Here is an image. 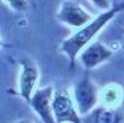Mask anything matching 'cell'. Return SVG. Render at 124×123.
Wrapping results in <instances>:
<instances>
[{
	"instance_id": "cell-1",
	"label": "cell",
	"mask_w": 124,
	"mask_h": 123,
	"mask_svg": "<svg viewBox=\"0 0 124 123\" xmlns=\"http://www.w3.org/2000/svg\"><path fill=\"white\" fill-rule=\"evenodd\" d=\"M122 8H123V6H115V7H111L110 10H107V11H102L92 22L83 25L82 28L77 29L76 33H74L71 36H69L68 39H65L62 42L60 49L68 57L70 66L75 65V62L78 58L80 53L89 43H92L94 38L102 30L104 27H106L110 23V21Z\"/></svg>"
},
{
	"instance_id": "cell-2",
	"label": "cell",
	"mask_w": 124,
	"mask_h": 123,
	"mask_svg": "<svg viewBox=\"0 0 124 123\" xmlns=\"http://www.w3.org/2000/svg\"><path fill=\"white\" fill-rule=\"evenodd\" d=\"M72 97L81 116H85L94 111L98 103H100V90L88 74L83 75L81 80L75 84Z\"/></svg>"
},
{
	"instance_id": "cell-3",
	"label": "cell",
	"mask_w": 124,
	"mask_h": 123,
	"mask_svg": "<svg viewBox=\"0 0 124 123\" xmlns=\"http://www.w3.org/2000/svg\"><path fill=\"white\" fill-rule=\"evenodd\" d=\"M52 111L55 123H83L74 97L66 89L54 90L52 98Z\"/></svg>"
},
{
	"instance_id": "cell-4",
	"label": "cell",
	"mask_w": 124,
	"mask_h": 123,
	"mask_svg": "<svg viewBox=\"0 0 124 123\" xmlns=\"http://www.w3.org/2000/svg\"><path fill=\"white\" fill-rule=\"evenodd\" d=\"M57 18L66 25L80 29L92 22L95 17H93L92 13L87 11L80 2L74 0H64L59 6Z\"/></svg>"
},
{
	"instance_id": "cell-5",
	"label": "cell",
	"mask_w": 124,
	"mask_h": 123,
	"mask_svg": "<svg viewBox=\"0 0 124 123\" xmlns=\"http://www.w3.org/2000/svg\"><path fill=\"white\" fill-rule=\"evenodd\" d=\"M40 77L39 69L35 64L28 60L21 63V70L18 75V94L29 104L33 94L36 90V84Z\"/></svg>"
},
{
	"instance_id": "cell-6",
	"label": "cell",
	"mask_w": 124,
	"mask_h": 123,
	"mask_svg": "<svg viewBox=\"0 0 124 123\" xmlns=\"http://www.w3.org/2000/svg\"><path fill=\"white\" fill-rule=\"evenodd\" d=\"M52 87L38 88L33 94L29 105L33 107L35 114L42 120L43 123H55L52 111V98H53Z\"/></svg>"
},
{
	"instance_id": "cell-7",
	"label": "cell",
	"mask_w": 124,
	"mask_h": 123,
	"mask_svg": "<svg viewBox=\"0 0 124 123\" xmlns=\"http://www.w3.org/2000/svg\"><path fill=\"white\" fill-rule=\"evenodd\" d=\"M112 53L113 52L100 41H93L80 53L77 59L84 69L90 70L107 62L112 57Z\"/></svg>"
},
{
	"instance_id": "cell-8",
	"label": "cell",
	"mask_w": 124,
	"mask_h": 123,
	"mask_svg": "<svg viewBox=\"0 0 124 123\" xmlns=\"http://www.w3.org/2000/svg\"><path fill=\"white\" fill-rule=\"evenodd\" d=\"M123 88L118 83H108L100 89V103L102 106L118 107L123 100Z\"/></svg>"
},
{
	"instance_id": "cell-9",
	"label": "cell",
	"mask_w": 124,
	"mask_h": 123,
	"mask_svg": "<svg viewBox=\"0 0 124 123\" xmlns=\"http://www.w3.org/2000/svg\"><path fill=\"white\" fill-rule=\"evenodd\" d=\"M94 111H95L94 123H122L123 121V115L117 107L101 105Z\"/></svg>"
},
{
	"instance_id": "cell-10",
	"label": "cell",
	"mask_w": 124,
	"mask_h": 123,
	"mask_svg": "<svg viewBox=\"0 0 124 123\" xmlns=\"http://www.w3.org/2000/svg\"><path fill=\"white\" fill-rule=\"evenodd\" d=\"M12 8H15V10H17V11H21V10H23V8H25L27 7V4H28V1L27 0H5Z\"/></svg>"
},
{
	"instance_id": "cell-11",
	"label": "cell",
	"mask_w": 124,
	"mask_h": 123,
	"mask_svg": "<svg viewBox=\"0 0 124 123\" xmlns=\"http://www.w3.org/2000/svg\"><path fill=\"white\" fill-rule=\"evenodd\" d=\"M90 2L99 10L101 11H107L111 8V5H110V0H90Z\"/></svg>"
},
{
	"instance_id": "cell-12",
	"label": "cell",
	"mask_w": 124,
	"mask_h": 123,
	"mask_svg": "<svg viewBox=\"0 0 124 123\" xmlns=\"http://www.w3.org/2000/svg\"><path fill=\"white\" fill-rule=\"evenodd\" d=\"M16 123H33L31 121H29V120H25V118H23V120H18Z\"/></svg>"
}]
</instances>
